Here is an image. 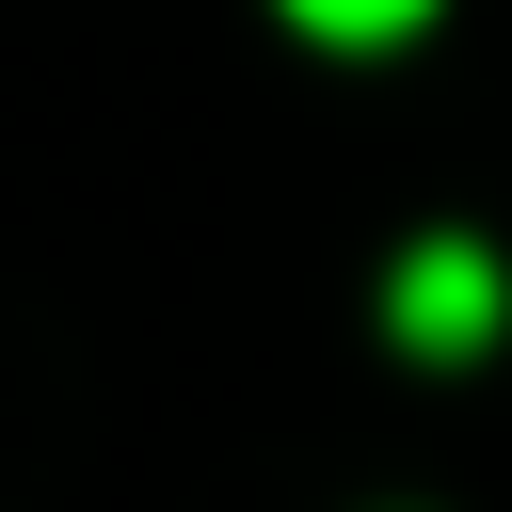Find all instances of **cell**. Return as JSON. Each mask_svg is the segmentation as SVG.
Here are the masks:
<instances>
[{
    "label": "cell",
    "instance_id": "7a4b0ae2",
    "mask_svg": "<svg viewBox=\"0 0 512 512\" xmlns=\"http://www.w3.org/2000/svg\"><path fill=\"white\" fill-rule=\"evenodd\" d=\"M288 16H304L320 48H384V32H416L432 0H288Z\"/></svg>",
    "mask_w": 512,
    "mask_h": 512
},
{
    "label": "cell",
    "instance_id": "6da1fadb",
    "mask_svg": "<svg viewBox=\"0 0 512 512\" xmlns=\"http://www.w3.org/2000/svg\"><path fill=\"white\" fill-rule=\"evenodd\" d=\"M384 320H400V352H480L496 336V256L480 240H416L400 288H384Z\"/></svg>",
    "mask_w": 512,
    "mask_h": 512
}]
</instances>
